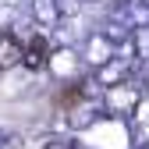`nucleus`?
Listing matches in <instances>:
<instances>
[{"instance_id": "1a4fd4ad", "label": "nucleus", "mask_w": 149, "mask_h": 149, "mask_svg": "<svg viewBox=\"0 0 149 149\" xmlns=\"http://www.w3.org/2000/svg\"><path fill=\"white\" fill-rule=\"evenodd\" d=\"M39 149H82V146H78V139L68 135V132H46L39 139Z\"/></svg>"}, {"instance_id": "f8f14e48", "label": "nucleus", "mask_w": 149, "mask_h": 149, "mask_svg": "<svg viewBox=\"0 0 149 149\" xmlns=\"http://www.w3.org/2000/svg\"><path fill=\"white\" fill-rule=\"evenodd\" d=\"M146 85H149V78H146ZM146 96H149V89H146Z\"/></svg>"}, {"instance_id": "9d476101", "label": "nucleus", "mask_w": 149, "mask_h": 149, "mask_svg": "<svg viewBox=\"0 0 149 149\" xmlns=\"http://www.w3.org/2000/svg\"><path fill=\"white\" fill-rule=\"evenodd\" d=\"M57 7H61V18H74L82 11V0H57Z\"/></svg>"}, {"instance_id": "f257e3e1", "label": "nucleus", "mask_w": 149, "mask_h": 149, "mask_svg": "<svg viewBox=\"0 0 149 149\" xmlns=\"http://www.w3.org/2000/svg\"><path fill=\"white\" fill-rule=\"evenodd\" d=\"M46 71H50L57 82H64V85L85 82V61H82V53L74 50V46H61V50H53Z\"/></svg>"}, {"instance_id": "39448f33", "label": "nucleus", "mask_w": 149, "mask_h": 149, "mask_svg": "<svg viewBox=\"0 0 149 149\" xmlns=\"http://www.w3.org/2000/svg\"><path fill=\"white\" fill-rule=\"evenodd\" d=\"M50 39H46V36L43 32H36V36H29V43H25V68L29 71H46L50 68Z\"/></svg>"}, {"instance_id": "423d86ee", "label": "nucleus", "mask_w": 149, "mask_h": 149, "mask_svg": "<svg viewBox=\"0 0 149 149\" xmlns=\"http://www.w3.org/2000/svg\"><path fill=\"white\" fill-rule=\"evenodd\" d=\"M128 74H132V64L121 61V57H114L107 68H100L96 74H92V82H96L100 89H117V85H124V82H128Z\"/></svg>"}, {"instance_id": "0eeeda50", "label": "nucleus", "mask_w": 149, "mask_h": 149, "mask_svg": "<svg viewBox=\"0 0 149 149\" xmlns=\"http://www.w3.org/2000/svg\"><path fill=\"white\" fill-rule=\"evenodd\" d=\"M25 61V46L18 43V36L14 32H4L0 29V71H11Z\"/></svg>"}, {"instance_id": "6e6552de", "label": "nucleus", "mask_w": 149, "mask_h": 149, "mask_svg": "<svg viewBox=\"0 0 149 149\" xmlns=\"http://www.w3.org/2000/svg\"><path fill=\"white\" fill-rule=\"evenodd\" d=\"M32 22H36V29H57L64 22L57 0H32Z\"/></svg>"}, {"instance_id": "20e7f679", "label": "nucleus", "mask_w": 149, "mask_h": 149, "mask_svg": "<svg viewBox=\"0 0 149 149\" xmlns=\"http://www.w3.org/2000/svg\"><path fill=\"white\" fill-rule=\"evenodd\" d=\"M110 114H107V107H96L92 100H85V103H78V107H71L68 114H64V124L71 128V132H85V128H96L100 121H107Z\"/></svg>"}, {"instance_id": "f03ea898", "label": "nucleus", "mask_w": 149, "mask_h": 149, "mask_svg": "<svg viewBox=\"0 0 149 149\" xmlns=\"http://www.w3.org/2000/svg\"><path fill=\"white\" fill-rule=\"evenodd\" d=\"M142 96H146V92H142L139 85L124 82V85H117V89H107L103 107H107V114H110V117H135V110H139Z\"/></svg>"}, {"instance_id": "9b49d317", "label": "nucleus", "mask_w": 149, "mask_h": 149, "mask_svg": "<svg viewBox=\"0 0 149 149\" xmlns=\"http://www.w3.org/2000/svg\"><path fill=\"white\" fill-rule=\"evenodd\" d=\"M11 146V132H7V128H0V149H7Z\"/></svg>"}, {"instance_id": "ddd939ff", "label": "nucleus", "mask_w": 149, "mask_h": 149, "mask_svg": "<svg viewBox=\"0 0 149 149\" xmlns=\"http://www.w3.org/2000/svg\"><path fill=\"white\" fill-rule=\"evenodd\" d=\"M135 149H149V146H135Z\"/></svg>"}, {"instance_id": "7ed1b4c3", "label": "nucleus", "mask_w": 149, "mask_h": 149, "mask_svg": "<svg viewBox=\"0 0 149 149\" xmlns=\"http://www.w3.org/2000/svg\"><path fill=\"white\" fill-rule=\"evenodd\" d=\"M117 57V46L107 39L103 32H92V36H85V46H82V61L92 68V71H100V68H107L110 61Z\"/></svg>"}]
</instances>
